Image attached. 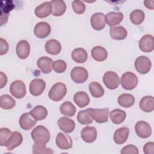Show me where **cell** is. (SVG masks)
Here are the masks:
<instances>
[{
    "label": "cell",
    "instance_id": "obj_36",
    "mask_svg": "<svg viewBox=\"0 0 154 154\" xmlns=\"http://www.w3.org/2000/svg\"><path fill=\"white\" fill-rule=\"evenodd\" d=\"M89 91L91 96L94 97L99 98L104 94V90L102 85L97 82H91L88 85Z\"/></svg>",
    "mask_w": 154,
    "mask_h": 154
},
{
    "label": "cell",
    "instance_id": "obj_5",
    "mask_svg": "<svg viewBox=\"0 0 154 154\" xmlns=\"http://www.w3.org/2000/svg\"><path fill=\"white\" fill-rule=\"evenodd\" d=\"M134 65L138 73L144 75L150 70L152 63L148 57L141 55L135 60Z\"/></svg>",
    "mask_w": 154,
    "mask_h": 154
},
{
    "label": "cell",
    "instance_id": "obj_10",
    "mask_svg": "<svg viewBox=\"0 0 154 154\" xmlns=\"http://www.w3.org/2000/svg\"><path fill=\"white\" fill-rule=\"evenodd\" d=\"M45 87L46 83L42 79L35 78L29 84V92L32 95L38 96L43 93Z\"/></svg>",
    "mask_w": 154,
    "mask_h": 154
},
{
    "label": "cell",
    "instance_id": "obj_16",
    "mask_svg": "<svg viewBox=\"0 0 154 154\" xmlns=\"http://www.w3.org/2000/svg\"><path fill=\"white\" fill-rule=\"evenodd\" d=\"M51 31V28L48 23L40 22L35 25L34 33L37 37L39 38H44L49 35Z\"/></svg>",
    "mask_w": 154,
    "mask_h": 154
},
{
    "label": "cell",
    "instance_id": "obj_6",
    "mask_svg": "<svg viewBox=\"0 0 154 154\" xmlns=\"http://www.w3.org/2000/svg\"><path fill=\"white\" fill-rule=\"evenodd\" d=\"M109 109L108 108L102 109H94L90 108V115L96 122L103 123L108 121Z\"/></svg>",
    "mask_w": 154,
    "mask_h": 154
},
{
    "label": "cell",
    "instance_id": "obj_43",
    "mask_svg": "<svg viewBox=\"0 0 154 154\" xmlns=\"http://www.w3.org/2000/svg\"><path fill=\"white\" fill-rule=\"evenodd\" d=\"M11 133V131L8 128H1L0 129V146H5V143Z\"/></svg>",
    "mask_w": 154,
    "mask_h": 154
},
{
    "label": "cell",
    "instance_id": "obj_41",
    "mask_svg": "<svg viewBox=\"0 0 154 154\" xmlns=\"http://www.w3.org/2000/svg\"><path fill=\"white\" fill-rule=\"evenodd\" d=\"M67 69V64L63 60H58L53 62L52 69L58 73H61L66 71Z\"/></svg>",
    "mask_w": 154,
    "mask_h": 154
},
{
    "label": "cell",
    "instance_id": "obj_12",
    "mask_svg": "<svg viewBox=\"0 0 154 154\" xmlns=\"http://www.w3.org/2000/svg\"><path fill=\"white\" fill-rule=\"evenodd\" d=\"M23 141V137L21 133L17 131L13 132L5 143V147L8 151H11L14 148L20 146Z\"/></svg>",
    "mask_w": 154,
    "mask_h": 154
},
{
    "label": "cell",
    "instance_id": "obj_1",
    "mask_svg": "<svg viewBox=\"0 0 154 154\" xmlns=\"http://www.w3.org/2000/svg\"><path fill=\"white\" fill-rule=\"evenodd\" d=\"M31 135L35 143L46 144L50 140L49 131L46 127L42 125H38L34 128L31 131Z\"/></svg>",
    "mask_w": 154,
    "mask_h": 154
},
{
    "label": "cell",
    "instance_id": "obj_47",
    "mask_svg": "<svg viewBox=\"0 0 154 154\" xmlns=\"http://www.w3.org/2000/svg\"><path fill=\"white\" fill-rule=\"evenodd\" d=\"M0 88H2L7 84V78L5 74L3 72H1L0 73Z\"/></svg>",
    "mask_w": 154,
    "mask_h": 154
},
{
    "label": "cell",
    "instance_id": "obj_26",
    "mask_svg": "<svg viewBox=\"0 0 154 154\" xmlns=\"http://www.w3.org/2000/svg\"><path fill=\"white\" fill-rule=\"evenodd\" d=\"M91 55L92 58L97 61H103L108 57L107 51L102 46H94L91 51Z\"/></svg>",
    "mask_w": 154,
    "mask_h": 154
},
{
    "label": "cell",
    "instance_id": "obj_20",
    "mask_svg": "<svg viewBox=\"0 0 154 154\" xmlns=\"http://www.w3.org/2000/svg\"><path fill=\"white\" fill-rule=\"evenodd\" d=\"M57 124L60 129L66 133H71L75 128V122L66 117L60 118L57 122Z\"/></svg>",
    "mask_w": 154,
    "mask_h": 154
},
{
    "label": "cell",
    "instance_id": "obj_24",
    "mask_svg": "<svg viewBox=\"0 0 154 154\" xmlns=\"http://www.w3.org/2000/svg\"><path fill=\"white\" fill-rule=\"evenodd\" d=\"M45 50L46 52L52 55L58 54L61 50V45L60 43L55 39H51L45 43Z\"/></svg>",
    "mask_w": 154,
    "mask_h": 154
},
{
    "label": "cell",
    "instance_id": "obj_28",
    "mask_svg": "<svg viewBox=\"0 0 154 154\" xmlns=\"http://www.w3.org/2000/svg\"><path fill=\"white\" fill-rule=\"evenodd\" d=\"M109 34L112 39L122 40L127 37L128 32L123 26H118L111 27L109 29Z\"/></svg>",
    "mask_w": 154,
    "mask_h": 154
},
{
    "label": "cell",
    "instance_id": "obj_3",
    "mask_svg": "<svg viewBox=\"0 0 154 154\" xmlns=\"http://www.w3.org/2000/svg\"><path fill=\"white\" fill-rule=\"evenodd\" d=\"M122 87L126 90H131L136 87L138 84V78L137 75L131 72L124 73L120 79Z\"/></svg>",
    "mask_w": 154,
    "mask_h": 154
},
{
    "label": "cell",
    "instance_id": "obj_44",
    "mask_svg": "<svg viewBox=\"0 0 154 154\" xmlns=\"http://www.w3.org/2000/svg\"><path fill=\"white\" fill-rule=\"evenodd\" d=\"M122 154H138L139 153L138 148L132 144H129L123 147L120 151Z\"/></svg>",
    "mask_w": 154,
    "mask_h": 154
},
{
    "label": "cell",
    "instance_id": "obj_32",
    "mask_svg": "<svg viewBox=\"0 0 154 154\" xmlns=\"http://www.w3.org/2000/svg\"><path fill=\"white\" fill-rule=\"evenodd\" d=\"M126 117L125 111L120 109H114L112 110L109 114V117L111 122L116 125L123 123Z\"/></svg>",
    "mask_w": 154,
    "mask_h": 154
},
{
    "label": "cell",
    "instance_id": "obj_14",
    "mask_svg": "<svg viewBox=\"0 0 154 154\" xmlns=\"http://www.w3.org/2000/svg\"><path fill=\"white\" fill-rule=\"evenodd\" d=\"M11 1H2L1 2V25L6 23L9 16V13L14 8Z\"/></svg>",
    "mask_w": 154,
    "mask_h": 154
},
{
    "label": "cell",
    "instance_id": "obj_33",
    "mask_svg": "<svg viewBox=\"0 0 154 154\" xmlns=\"http://www.w3.org/2000/svg\"><path fill=\"white\" fill-rule=\"evenodd\" d=\"M117 102L120 106L123 108H129L134 104L135 97L131 94L124 93L119 96Z\"/></svg>",
    "mask_w": 154,
    "mask_h": 154
},
{
    "label": "cell",
    "instance_id": "obj_7",
    "mask_svg": "<svg viewBox=\"0 0 154 154\" xmlns=\"http://www.w3.org/2000/svg\"><path fill=\"white\" fill-rule=\"evenodd\" d=\"M10 91L15 98L22 99L26 94L25 84L20 80L14 81L10 85Z\"/></svg>",
    "mask_w": 154,
    "mask_h": 154
},
{
    "label": "cell",
    "instance_id": "obj_4",
    "mask_svg": "<svg viewBox=\"0 0 154 154\" xmlns=\"http://www.w3.org/2000/svg\"><path fill=\"white\" fill-rule=\"evenodd\" d=\"M103 82L108 88L114 90L119 87L120 81L119 75L116 72L108 71L103 75Z\"/></svg>",
    "mask_w": 154,
    "mask_h": 154
},
{
    "label": "cell",
    "instance_id": "obj_29",
    "mask_svg": "<svg viewBox=\"0 0 154 154\" xmlns=\"http://www.w3.org/2000/svg\"><path fill=\"white\" fill-rule=\"evenodd\" d=\"M52 7V14L54 16H60L63 15L66 10V5L63 1L53 0L50 1Z\"/></svg>",
    "mask_w": 154,
    "mask_h": 154
},
{
    "label": "cell",
    "instance_id": "obj_17",
    "mask_svg": "<svg viewBox=\"0 0 154 154\" xmlns=\"http://www.w3.org/2000/svg\"><path fill=\"white\" fill-rule=\"evenodd\" d=\"M105 17V14L102 13H96L91 16L90 23L94 29L100 31L104 28L106 25Z\"/></svg>",
    "mask_w": 154,
    "mask_h": 154
},
{
    "label": "cell",
    "instance_id": "obj_2",
    "mask_svg": "<svg viewBox=\"0 0 154 154\" xmlns=\"http://www.w3.org/2000/svg\"><path fill=\"white\" fill-rule=\"evenodd\" d=\"M67 93L66 85L63 82L55 83L49 91V97L53 101L58 102L63 99Z\"/></svg>",
    "mask_w": 154,
    "mask_h": 154
},
{
    "label": "cell",
    "instance_id": "obj_39",
    "mask_svg": "<svg viewBox=\"0 0 154 154\" xmlns=\"http://www.w3.org/2000/svg\"><path fill=\"white\" fill-rule=\"evenodd\" d=\"M130 20L131 22L135 25H140L144 20L145 14L144 11L140 9H136L133 10L130 14Z\"/></svg>",
    "mask_w": 154,
    "mask_h": 154
},
{
    "label": "cell",
    "instance_id": "obj_37",
    "mask_svg": "<svg viewBox=\"0 0 154 154\" xmlns=\"http://www.w3.org/2000/svg\"><path fill=\"white\" fill-rule=\"evenodd\" d=\"M89 111H90V108L84 110L79 111L78 112L76 119L79 123L82 125H87L93 122V119L90 116Z\"/></svg>",
    "mask_w": 154,
    "mask_h": 154
},
{
    "label": "cell",
    "instance_id": "obj_21",
    "mask_svg": "<svg viewBox=\"0 0 154 154\" xmlns=\"http://www.w3.org/2000/svg\"><path fill=\"white\" fill-rule=\"evenodd\" d=\"M30 52V46L26 40H22L16 45V54L20 59L26 58Z\"/></svg>",
    "mask_w": 154,
    "mask_h": 154
},
{
    "label": "cell",
    "instance_id": "obj_25",
    "mask_svg": "<svg viewBox=\"0 0 154 154\" xmlns=\"http://www.w3.org/2000/svg\"><path fill=\"white\" fill-rule=\"evenodd\" d=\"M52 60L48 57H42L37 61V65L43 73H49L52 70Z\"/></svg>",
    "mask_w": 154,
    "mask_h": 154
},
{
    "label": "cell",
    "instance_id": "obj_34",
    "mask_svg": "<svg viewBox=\"0 0 154 154\" xmlns=\"http://www.w3.org/2000/svg\"><path fill=\"white\" fill-rule=\"evenodd\" d=\"M30 114L36 120H42L47 117L48 111L45 106L37 105L31 110Z\"/></svg>",
    "mask_w": 154,
    "mask_h": 154
},
{
    "label": "cell",
    "instance_id": "obj_31",
    "mask_svg": "<svg viewBox=\"0 0 154 154\" xmlns=\"http://www.w3.org/2000/svg\"><path fill=\"white\" fill-rule=\"evenodd\" d=\"M73 101L79 108H84L88 105L90 98L85 92L79 91L74 94Z\"/></svg>",
    "mask_w": 154,
    "mask_h": 154
},
{
    "label": "cell",
    "instance_id": "obj_11",
    "mask_svg": "<svg viewBox=\"0 0 154 154\" xmlns=\"http://www.w3.org/2000/svg\"><path fill=\"white\" fill-rule=\"evenodd\" d=\"M139 48L144 52H150L154 49V37L150 34L143 35L139 41Z\"/></svg>",
    "mask_w": 154,
    "mask_h": 154
},
{
    "label": "cell",
    "instance_id": "obj_8",
    "mask_svg": "<svg viewBox=\"0 0 154 154\" xmlns=\"http://www.w3.org/2000/svg\"><path fill=\"white\" fill-rule=\"evenodd\" d=\"M88 72L86 69L82 67H75L70 72V77L72 81L78 84L85 82L88 78Z\"/></svg>",
    "mask_w": 154,
    "mask_h": 154
},
{
    "label": "cell",
    "instance_id": "obj_42",
    "mask_svg": "<svg viewBox=\"0 0 154 154\" xmlns=\"http://www.w3.org/2000/svg\"><path fill=\"white\" fill-rule=\"evenodd\" d=\"M72 7L75 13L78 14H81L85 11V5L81 1L74 0L72 3Z\"/></svg>",
    "mask_w": 154,
    "mask_h": 154
},
{
    "label": "cell",
    "instance_id": "obj_15",
    "mask_svg": "<svg viewBox=\"0 0 154 154\" xmlns=\"http://www.w3.org/2000/svg\"><path fill=\"white\" fill-rule=\"evenodd\" d=\"M36 120L30 114V112H25L20 116L19 120V123L20 128L25 131L30 130L37 123Z\"/></svg>",
    "mask_w": 154,
    "mask_h": 154
},
{
    "label": "cell",
    "instance_id": "obj_18",
    "mask_svg": "<svg viewBox=\"0 0 154 154\" xmlns=\"http://www.w3.org/2000/svg\"><path fill=\"white\" fill-rule=\"evenodd\" d=\"M97 131L94 127L87 126L81 132V137L84 141L87 143L94 142L97 138Z\"/></svg>",
    "mask_w": 154,
    "mask_h": 154
},
{
    "label": "cell",
    "instance_id": "obj_38",
    "mask_svg": "<svg viewBox=\"0 0 154 154\" xmlns=\"http://www.w3.org/2000/svg\"><path fill=\"white\" fill-rule=\"evenodd\" d=\"M60 111L61 113L67 117H73L76 112L75 106L70 102H64L63 103L60 107Z\"/></svg>",
    "mask_w": 154,
    "mask_h": 154
},
{
    "label": "cell",
    "instance_id": "obj_27",
    "mask_svg": "<svg viewBox=\"0 0 154 154\" xmlns=\"http://www.w3.org/2000/svg\"><path fill=\"white\" fill-rule=\"evenodd\" d=\"M139 106L140 109L146 112H150L154 109V98L152 96H146L141 98Z\"/></svg>",
    "mask_w": 154,
    "mask_h": 154
},
{
    "label": "cell",
    "instance_id": "obj_30",
    "mask_svg": "<svg viewBox=\"0 0 154 154\" xmlns=\"http://www.w3.org/2000/svg\"><path fill=\"white\" fill-rule=\"evenodd\" d=\"M71 57L75 62L77 63H84L87 61L88 55L84 49L78 48L72 51Z\"/></svg>",
    "mask_w": 154,
    "mask_h": 154
},
{
    "label": "cell",
    "instance_id": "obj_45",
    "mask_svg": "<svg viewBox=\"0 0 154 154\" xmlns=\"http://www.w3.org/2000/svg\"><path fill=\"white\" fill-rule=\"evenodd\" d=\"M143 152L145 154H154V143L153 141L146 143L143 146Z\"/></svg>",
    "mask_w": 154,
    "mask_h": 154
},
{
    "label": "cell",
    "instance_id": "obj_23",
    "mask_svg": "<svg viewBox=\"0 0 154 154\" xmlns=\"http://www.w3.org/2000/svg\"><path fill=\"white\" fill-rule=\"evenodd\" d=\"M105 22L109 26H113L119 24L123 19V14L121 12H109L105 17Z\"/></svg>",
    "mask_w": 154,
    "mask_h": 154
},
{
    "label": "cell",
    "instance_id": "obj_35",
    "mask_svg": "<svg viewBox=\"0 0 154 154\" xmlns=\"http://www.w3.org/2000/svg\"><path fill=\"white\" fill-rule=\"evenodd\" d=\"M15 100L9 94H3L0 97V106L4 109H10L15 106Z\"/></svg>",
    "mask_w": 154,
    "mask_h": 154
},
{
    "label": "cell",
    "instance_id": "obj_9",
    "mask_svg": "<svg viewBox=\"0 0 154 154\" xmlns=\"http://www.w3.org/2000/svg\"><path fill=\"white\" fill-rule=\"evenodd\" d=\"M137 135L141 138H147L152 135V128L150 125L145 121H138L135 126Z\"/></svg>",
    "mask_w": 154,
    "mask_h": 154
},
{
    "label": "cell",
    "instance_id": "obj_46",
    "mask_svg": "<svg viewBox=\"0 0 154 154\" xmlns=\"http://www.w3.org/2000/svg\"><path fill=\"white\" fill-rule=\"evenodd\" d=\"M9 49V46L7 42L2 38H0V55L5 54Z\"/></svg>",
    "mask_w": 154,
    "mask_h": 154
},
{
    "label": "cell",
    "instance_id": "obj_19",
    "mask_svg": "<svg viewBox=\"0 0 154 154\" xmlns=\"http://www.w3.org/2000/svg\"><path fill=\"white\" fill-rule=\"evenodd\" d=\"M52 12V7L50 2H45L37 6L34 11L35 16L38 18L49 16Z\"/></svg>",
    "mask_w": 154,
    "mask_h": 154
},
{
    "label": "cell",
    "instance_id": "obj_40",
    "mask_svg": "<svg viewBox=\"0 0 154 154\" xmlns=\"http://www.w3.org/2000/svg\"><path fill=\"white\" fill-rule=\"evenodd\" d=\"M32 153L33 154H43L54 153V151L46 147V144L41 143H35L32 146Z\"/></svg>",
    "mask_w": 154,
    "mask_h": 154
},
{
    "label": "cell",
    "instance_id": "obj_13",
    "mask_svg": "<svg viewBox=\"0 0 154 154\" xmlns=\"http://www.w3.org/2000/svg\"><path fill=\"white\" fill-rule=\"evenodd\" d=\"M55 143L57 147L62 150H68L72 147V140L71 137L62 132H59L57 134Z\"/></svg>",
    "mask_w": 154,
    "mask_h": 154
},
{
    "label": "cell",
    "instance_id": "obj_48",
    "mask_svg": "<svg viewBox=\"0 0 154 154\" xmlns=\"http://www.w3.org/2000/svg\"><path fill=\"white\" fill-rule=\"evenodd\" d=\"M144 6L150 10H153L154 8V1L151 0V1H144Z\"/></svg>",
    "mask_w": 154,
    "mask_h": 154
},
{
    "label": "cell",
    "instance_id": "obj_22",
    "mask_svg": "<svg viewBox=\"0 0 154 154\" xmlns=\"http://www.w3.org/2000/svg\"><path fill=\"white\" fill-rule=\"evenodd\" d=\"M129 129L128 127H122L117 129L114 133L113 139L117 144H122L125 143L128 138Z\"/></svg>",
    "mask_w": 154,
    "mask_h": 154
}]
</instances>
